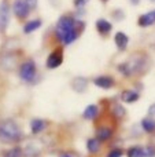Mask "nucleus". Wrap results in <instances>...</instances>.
I'll use <instances>...</instances> for the list:
<instances>
[{
    "label": "nucleus",
    "instance_id": "f257e3e1",
    "mask_svg": "<svg viewBox=\"0 0 155 157\" xmlns=\"http://www.w3.org/2000/svg\"><path fill=\"white\" fill-rule=\"evenodd\" d=\"M82 28H84V24L77 21L74 17L62 15L56 22L55 36L63 46H69V44L74 43L80 37Z\"/></svg>",
    "mask_w": 155,
    "mask_h": 157
},
{
    "label": "nucleus",
    "instance_id": "f03ea898",
    "mask_svg": "<svg viewBox=\"0 0 155 157\" xmlns=\"http://www.w3.org/2000/svg\"><path fill=\"white\" fill-rule=\"evenodd\" d=\"M148 68H150V57L144 52H135L126 61L117 65V71L120 72V75L126 78L142 76L144 72L148 71Z\"/></svg>",
    "mask_w": 155,
    "mask_h": 157
},
{
    "label": "nucleus",
    "instance_id": "7ed1b4c3",
    "mask_svg": "<svg viewBox=\"0 0 155 157\" xmlns=\"http://www.w3.org/2000/svg\"><path fill=\"white\" fill-rule=\"evenodd\" d=\"M23 139L21 127L13 120H5L0 124V141L4 144H16Z\"/></svg>",
    "mask_w": 155,
    "mask_h": 157
},
{
    "label": "nucleus",
    "instance_id": "20e7f679",
    "mask_svg": "<svg viewBox=\"0 0 155 157\" xmlns=\"http://www.w3.org/2000/svg\"><path fill=\"white\" fill-rule=\"evenodd\" d=\"M36 73H37V66L33 59H26L19 66V77L26 83H30L36 77Z\"/></svg>",
    "mask_w": 155,
    "mask_h": 157
},
{
    "label": "nucleus",
    "instance_id": "39448f33",
    "mask_svg": "<svg viewBox=\"0 0 155 157\" xmlns=\"http://www.w3.org/2000/svg\"><path fill=\"white\" fill-rule=\"evenodd\" d=\"M95 136L102 144H106V142L111 141L113 136H114V128L110 127V125H106V124L98 125L96 131H95Z\"/></svg>",
    "mask_w": 155,
    "mask_h": 157
},
{
    "label": "nucleus",
    "instance_id": "423d86ee",
    "mask_svg": "<svg viewBox=\"0 0 155 157\" xmlns=\"http://www.w3.org/2000/svg\"><path fill=\"white\" fill-rule=\"evenodd\" d=\"M62 62H63V51L62 48H56L48 55L45 66L48 69H56L62 65Z\"/></svg>",
    "mask_w": 155,
    "mask_h": 157
},
{
    "label": "nucleus",
    "instance_id": "0eeeda50",
    "mask_svg": "<svg viewBox=\"0 0 155 157\" xmlns=\"http://www.w3.org/2000/svg\"><path fill=\"white\" fill-rule=\"evenodd\" d=\"M92 83L95 84L98 88L102 90H111L113 87H115V78L109 75H100V76H96L92 80Z\"/></svg>",
    "mask_w": 155,
    "mask_h": 157
},
{
    "label": "nucleus",
    "instance_id": "6e6552de",
    "mask_svg": "<svg viewBox=\"0 0 155 157\" xmlns=\"http://www.w3.org/2000/svg\"><path fill=\"white\" fill-rule=\"evenodd\" d=\"M13 11H14L16 18L23 19L29 15L30 8H29V6H27L26 0H15L13 4Z\"/></svg>",
    "mask_w": 155,
    "mask_h": 157
},
{
    "label": "nucleus",
    "instance_id": "1a4fd4ad",
    "mask_svg": "<svg viewBox=\"0 0 155 157\" xmlns=\"http://www.w3.org/2000/svg\"><path fill=\"white\" fill-rule=\"evenodd\" d=\"M120 97H121V102L131 105V103H136L140 99V92L137 90L129 88V90H124Z\"/></svg>",
    "mask_w": 155,
    "mask_h": 157
},
{
    "label": "nucleus",
    "instance_id": "9d476101",
    "mask_svg": "<svg viewBox=\"0 0 155 157\" xmlns=\"http://www.w3.org/2000/svg\"><path fill=\"white\" fill-rule=\"evenodd\" d=\"M10 22V7L5 2L0 4V32H4L7 29V25Z\"/></svg>",
    "mask_w": 155,
    "mask_h": 157
},
{
    "label": "nucleus",
    "instance_id": "9b49d317",
    "mask_svg": "<svg viewBox=\"0 0 155 157\" xmlns=\"http://www.w3.org/2000/svg\"><path fill=\"white\" fill-rule=\"evenodd\" d=\"M110 114H111L113 119L121 120L126 116V109L124 108L121 102H118V101H113L111 105H110Z\"/></svg>",
    "mask_w": 155,
    "mask_h": 157
},
{
    "label": "nucleus",
    "instance_id": "f8f14e48",
    "mask_svg": "<svg viewBox=\"0 0 155 157\" xmlns=\"http://www.w3.org/2000/svg\"><path fill=\"white\" fill-rule=\"evenodd\" d=\"M114 43L115 47L118 48V51H125L129 46V36L125 32H117L114 35Z\"/></svg>",
    "mask_w": 155,
    "mask_h": 157
},
{
    "label": "nucleus",
    "instance_id": "ddd939ff",
    "mask_svg": "<svg viewBox=\"0 0 155 157\" xmlns=\"http://www.w3.org/2000/svg\"><path fill=\"white\" fill-rule=\"evenodd\" d=\"M99 114H100L99 106L95 105V103H91V105H88L87 108L84 109V112H82V119L88 120V121H93V120H96L99 117Z\"/></svg>",
    "mask_w": 155,
    "mask_h": 157
},
{
    "label": "nucleus",
    "instance_id": "4468645a",
    "mask_svg": "<svg viewBox=\"0 0 155 157\" xmlns=\"http://www.w3.org/2000/svg\"><path fill=\"white\" fill-rule=\"evenodd\" d=\"M95 26H96V30H98V33L100 36L110 35V32L113 30V24L110 21H107V19H104V18H99L98 21H96Z\"/></svg>",
    "mask_w": 155,
    "mask_h": 157
},
{
    "label": "nucleus",
    "instance_id": "2eb2a0df",
    "mask_svg": "<svg viewBox=\"0 0 155 157\" xmlns=\"http://www.w3.org/2000/svg\"><path fill=\"white\" fill-rule=\"evenodd\" d=\"M154 24H155V10L148 11L146 14H142L139 17V19H137V25L140 28H148Z\"/></svg>",
    "mask_w": 155,
    "mask_h": 157
},
{
    "label": "nucleus",
    "instance_id": "dca6fc26",
    "mask_svg": "<svg viewBox=\"0 0 155 157\" xmlns=\"http://www.w3.org/2000/svg\"><path fill=\"white\" fill-rule=\"evenodd\" d=\"M88 84H89V81H88L87 77H82V76H78V77H74L73 80H71V88L74 90L76 92H84L85 90H87Z\"/></svg>",
    "mask_w": 155,
    "mask_h": 157
},
{
    "label": "nucleus",
    "instance_id": "f3484780",
    "mask_svg": "<svg viewBox=\"0 0 155 157\" xmlns=\"http://www.w3.org/2000/svg\"><path fill=\"white\" fill-rule=\"evenodd\" d=\"M102 149V142L99 141L96 136H92V138H89L87 141V150L89 155H98L99 152H100Z\"/></svg>",
    "mask_w": 155,
    "mask_h": 157
},
{
    "label": "nucleus",
    "instance_id": "a211bd4d",
    "mask_svg": "<svg viewBox=\"0 0 155 157\" xmlns=\"http://www.w3.org/2000/svg\"><path fill=\"white\" fill-rule=\"evenodd\" d=\"M47 128V121L43 119H33L30 121V131H32L33 135H37V134L43 132Z\"/></svg>",
    "mask_w": 155,
    "mask_h": 157
},
{
    "label": "nucleus",
    "instance_id": "6ab92c4d",
    "mask_svg": "<svg viewBox=\"0 0 155 157\" xmlns=\"http://www.w3.org/2000/svg\"><path fill=\"white\" fill-rule=\"evenodd\" d=\"M140 127H142V130L144 131L146 134H154L155 132V119L154 117H144V119H142V121H140Z\"/></svg>",
    "mask_w": 155,
    "mask_h": 157
},
{
    "label": "nucleus",
    "instance_id": "aec40b11",
    "mask_svg": "<svg viewBox=\"0 0 155 157\" xmlns=\"http://www.w3.org/2000/svg\"><path fill=\"white\" fill-rule=\"evenodd\" d=\"M126 157H144V146H140V145H133V146H129L125 152Z\"/></svg>",
    "mask_w": 155,
    "mask_h": 157
},
{
    "label": "nucleus",
    "instance_id": "412c9836",
    "mask_svg": "<svg viewBox=\"0 0 155 157\" xmlns=\"http://www.w3.org/2000/svg\"><path fill=\"white\" fill-rule=\"evenodd\" d=\"M40 26H41V19H32V21L26 22V24L23 25V33L29 35V33L37 30Z\"/></svg>",
    "mask_w": 155,
    "mask_h": 157
},
{
    "label": "nucleus",
    "instance_id": "4be33fe9",
    "mask_svg": "<svg viewBox=\"0 0 155 157\" xmlns=\"http://www.w3.org/2000/svg\"><path fill=\"white\" fill-rule=\"evenodd\" d=\"M22 156H23V150H22V147H19V146L11 147V149H8L4 155V157H22Z\"/></svg>",
    "mask_w": 155,
    "mask_h": 157
},
{
    "label": "nucleus",
    "instance_id": "5701e85b",
    "mask_svg": "<svg viewBox=\"0 0 155 157\" xmlns=\"http://www.w3.org/2000/svg\"><path fill=\"white\" fill-rule=\"evenodd\" d=\"M125 155V150L122 147H111V149L107 152L106 157H122Z\"/></svg>",
    "mask_w": 155,
    "mask_h": 157
},
{
    "label": "nucleus",
    "instance_id": "b1692460",
    "mask_svg": "<svg viewBox=\"0 0 155 157\" xmlns=\"http://www.w3.org/2000/svg\"><path fill=\"white\" fill-rule=\"evenodd\" d=\"M144 157H155V145H146Z\"/></svg>",
    "mask_w": 155,
    "mask_h": 157
},
{
    "label": "nucleus",
    "instance_id": "393cba45",
    "mask_svg": "<svg viewBox=\"0 0 155 157\" xmlns=\"http://www.w3.org/2000/svg\"><path fill=\"white\" fill-rule=\"evenodd\" d=\"M88 3H89V0H73L74 7H77V8H84Z\"/></svg>",
    "mask_w": 155,
    "mask_h": 157
},
{
    "label": "nucleus",
    "instance_id": "a878e982",
    "mask_svg": "<svg viewBox=\"0 0 155 157\" xmlns=\"http://www.w3.org/2000/svg\"><path fill=\"white\" fill-rule=\"evenodd\" d=\"M147 113H148V116H150V117H155V102L151 103V105L148 106Z\"/></svg>",
    "mask_w": 155,
    "mask_h": 157
},
{
    "label": "nucleus",
    "instance_id": "bb28decb",
    "mask_svg": "<svg viewBox=\"0 0 155 157\" xmlns=\"http://www.w3.org/2000/svg\"><path fill=\"white\" fill-rule=\"evenodd\" d=\"M37 2L38 0H26V3H27V6H29L30 10H34V8L37 7Z\"/></svg>",
    "mask_w": 155,
    "mask_h": 157
},
{
    "label": "nucleus",
    "instance_id": "cd10ccee",
    "mask_svg": "<svg viewBox=\"0 0 155 157\" xmlns=\"http://www.w3.org/2000/svg\"><path fill=\"white\" fill-rule=\"evenodd\" d=\"M132 6H139L140 4V0H128Z\"/></svg>",
    "mask_w": 155,
    "mask_h": 157
},
{
    "label": "nucleus",
    "instance_id": "c85d7f7f",
    "mask_svg": "<svg viewBox=\"0 0 155 157\" xmlns=\"http://www.w3.org/2000/svg\"><path fill=\"white\" fill-rule=\"evenodd\" d=\"M59 157H73V156H71L70 153H63V155H60Z\"/></svg>",
    "mask_w": 155,
    "mask_h": 157
},
{
    "label": "nucleus",
    "instance_id": "c756f323",
    "mask_svg": "<svg viewBox=\"0 0 155 157\" xmlns=\"http://www.w3.org/2000/svg\"><path fill=\"white\" fill-rule=\"evenodd\" d=\"M102 2H103V3H107V2H109V0H102Z\"/></svg>",
    "mask_w": 155,
    "mask_h": 157
}]
</instances>
